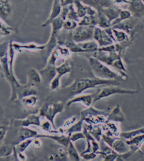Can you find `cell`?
I'll use <instances>...</instances> for the list:
<instances>
[{
	"label": "cell",
	"instance_id": "cell-35",
	"mask_svg": "<svg viewBox=\"0 0 144 161\" xmlns=\"http://www.w3.org/2000/svg\"><path fill=\"white\" fill-rule=\"evenodd\" d=\"M69 136L70 140L73 142H75L80 139H86L85 134L83 132H82L81 131L72 133Z\"/></svg>",
	"mask_w": 144,
	"mask_h": 161
},
{
	"label": "cell",
	"instance_id": "cell-27",
	"mask_svg": "<svg viewBox=\"0 0 144 161\" xmlns=\"http://www.w3.org/2000/svg\"><path fill=\"white\" fill-rule=\"evenodd\" d=\"M40 128L44 132H48L49 133H60V131H56L55 130V126L53 125L52 123L49 121V120H45L42 123H41Z\"/></svg>",
	"mask_w": 144,
	"mask_h": 161
},
{
	"label": "cell",
	"instance_id": "cell-10",
	"mask_svg": "<svg viewBox=\"0 0 144 161\" xmlns=\"http://www.w3.org/2000/svg\"><path fill=\"white\" fill-rule=\"evenodd\" d=\"M63 6L60 0H53L52 8L50 12V15L45 22L42 25V27H44L50 25L53 20L57 18L61 14Z\"/></svg>",
	"mask_w": 144,
	"mask_h": 161
},
{
	"label": "cell",
	"instance_id": "cell-29",
	"mask_svg": "<svg viewBox=\"0 0 144 161\" xmlns=\"http://www.w3.org/2000/svg\"><path fill=\"white\" fill-rule=\"evenodd\" d=\"M85 128L88 130L89 133L92 136L94 137L97 142H100V137L101 136H102L101 133V130L99 128H95L92 127H90V125H87L85 126Z\"/></svg>",
	"mask_w": 144,
	"mask_h": 161
},
{
	"label": "cell",
	"instance_id": "cell-24",
	"mask_svg": "<svg viewBox=\"0 0 144 161\" xmlns=\"http://www.w3.org/2000/svg\"><path fill=\"white\" fill-rule=\"evenodd\" d=\"M14 49H33V50H42L46 47V45H37L34 44H29L27 45H20L17 43L13 44Z\"/></svg>",
	"mask_w": 144,
	"mask_h": 161
},
{
	"label": "cell",
	"instance_id": "cell-38",
	"mask_svg": "<svg viewBox=\"0 0 144 161\" xmlns=\"http://www.w3.org/2000/svg\"><path fill=\"white\" fill-rule=\"evenodd\" d=\"M133 153H135V152H133V150L130 149L127 152L122 153V154H118V156L116 158V161H124V160H126V159L128 158L130 156H132Z\"/></svg>",
	"mask_w": 144,
	"mask_h": 161
},
{
	"label": "cell",
	"instance_id": "cell-16",
	"mask_svg": "<svg viewBox=\"0 0 144 161\" xmlns=\"http://www.w3.org/2000/svg\"><path fill=\"white\" fill-rule=\"evenodd\" d=\"M111 147L118 154L127 152L130 149V146L126 143V142H124L122 140L118 138L113 142Z\"/></svg>",
	"mask_w": 144,
	"mask_h": 161
},
{
	"label": "cell",
	"instance_id": "cell-5",
	"mask_svg": "<svg viewBox=\"0 0 144 161\" xmlns=\"http://www.w3.org/2000/svg\"><path fill=\"white\" fill-rule=\"evenodd\" d=\"M136 93H137V91L135 90L122 88L116 86H104L101 89L99 93L94 97L93 103H96L98 101L103 98L109 97L111 96L116 94L133 95Z\"/></svg>",
	"mask_w": 144,
	"mask_h": 161
},
{
	"label": "cell",
	"instance_id": "cell-46",
	"mask_svg": "<svg viewBox=\"0 0 144 161\" xmlns=\"http://www.w3.org/2000/svg\"><path fill=\"white\" fill-rule=\"evenodd\" d=\"M114 2L116 3H129L128 0H114Z\"/></svg>",
	"mask_w": 144,
	"mask_h": 161
},
{
	"label": "cell",
	"instance_id": "cell-40",
	"mask_svg": "<svg viewBox=\"0 0 144 161\" xmlns=\"http://www.w3.org/2000/svg\"><path fill=\"white\" fill-rule=\"evenodd\" d=\"M96 153L94 152H89V153H82L80 154V157L86 160H90L92 159L95 158L97 156Z\"/></svg>",
	"mask_w": 144,
	"mask_h": 161
},
{
	"label": "cell",
	"instance_id": "cell-43",
	"mask_svg": "<svg viewBox=\"0 0 144 161\" xmlns=\"http://www.w3.org/2000/svg\"><path fill=\"white\" fill-rule=\"evenodd\" d=\"M36 94H37V92H36V89H34L33 88H30L26 89L23 92V97L28 96L30 95H36Z\"/></svg>",
	"mask_w": 144,
	"mask_h": 161
},
{
	"label": "cell",
	"instance_id": "cell-28",
	"mask_svg": "<svg viewBox=\"0 0 144 161\" xmlns=\"http://www.w3.org/2000/svg\"><path fill=\"white\" fill-rule=\"evenodd\" d=\"M83 122L84 120L80 119V120L77 121L73 125H72L69 128H67V133L68 136H70L72 133L76 132L82 131L83 128Z\"/></svg>",
	"mask_w": 144,
	"mask_h": 161
},
{
	"label": "cell",
	"instance_id": "cell-22",
	"mask_svg": "<svg viewBox=\"0 0 144 161\" xmlns=\"http://www.w3.org/2000/svg\"><path fill=\"white\" fill-rule=\"evenodd\" d=\"M67 147V155L69 156V158L73 161H80V156L78 152L77 149L75 147L74 142L70 141Z\"/></svg>",
	"mask_w": 144,
	"mask_h": 161
},
{
	"label": "cell",
	"instance_id": "cell-12",
	"mask_svg": "<svg viewBox=\"0 0 144 161\" xmlns=\"http://www.w3.org/2000/svg\"><path fill=\"white\" fill-rule=\"evenodd\" d=\"M59 133H49L46 135H40L39 134L37 137H44V138H48V139H52L53 140L59 143V144L61 145L62 146L65 147H68V145L69 144L70 140V136L68 135H58Z\"/></svg>",
	"mask_w": 144,
	"mask_h": 161
},
{
	"label": "cell",
	"instance_id": "cell-8",
	"mask_svg": "<svg viewBox=\"0 0 144 161\" xmlns=\"http://www.w3.org/2000/svg\"><path fill=\"white\" fill-rule=\"evenodd\" d=\"M100 150L97 154H101L103 156L104 161H116V158L118 156V153H116L115 150L109 147L106 144L104 140H100Z\"/></svg>",
	"mask_w": 144,
	"mask_h": 161
},
{
	"label": "cell",
	"instance_id": "cell-20",
	"mask_svg": "<svg viewBox=\"0 0 144 161\" xmlns=\"http://www.w3.org/2000/svg\"><path fill=\"white\" fill-rule=\"evenodd\" d=\"M33 139H28L19 142L14 147V152L17 154L18 153H24L27 148L31 145Z\"/></svg>",
	"mask_w": 144,
	"mask_h": 161
},
{
	"label": "cell",
	"instance_id": "cell-1",
	"mask_svg": "<svg viewBox=\"0 0 144 161\" xmlns=\"http://www.w3.org/2000/svg\"><path fill=\"white\" fill-rule=\"evenodd\" d=\"M119 83L115 79H104L101 78H85L75 80L66 90L72 96L80 95L87 89L93 88L99 86H118Z\"/></svg>",
	"mask_w": 144,
	"mask_h": 161
},
{
	"label": "cell",
	"instance_id": "cell-31",
	"mask_svg": "<svg viewBox=\"0 0 144 161\" xmlns=\"http://www.w3.org/2000/svg\"><path fill=\"white\" fill-rule=\"evenodd\" d=\"M78 25V22L75 20L67 19L65 20L63 28L67 31H73Z\"/></svg>",
	"mask_w": 144,
	"mask_h": 161
},
{
	"label": "cell",
	"instance_id": "cell-23",
	"mask_svg": "<svg viewBox=\"0 0 144 161\" xmlns=\"http://www.w3.org/2000/svg\"><path fill=\"white\" fill-rule=\"evenodd\" d=\"M56 71L57 75L60 76H63L69 73L71 71V66L68 60H66L58 66H56Z\"/></svg>",
	"mask_w": 144,
	"mask_h": 161
},
{
	"label": "cell",
	"instance_id": "cell-26",
	"mask_svg": "<svg viewBox=\"0 0 144 161\" xmlns=\"http://www.w3.org/2000/svg\"><path fill=\"white\" fill-rule=\"evenodd\" d=\"M22 101L26 107L32 108L36 105V103L38 101V97L36 95H30L28 96L23 97Z\"/></svg>",
	"mask_w": 144,
	"mask_h": 161
},
{
	"label": "cell",
	"instance_id": "cell-4",
	"mask_svg": "<svg viewBox=\"0 0 144 161\" xmlns=\"http://www.w3.org/2000/svg\"><path fill=\"white\" fill-rule=\"evenodd\" d=\"M95 26L78 25L72 31V38L75 42H81L94 39Z\"/></svg>",
	"mask_w": 144,
	"mask_h": 161
},
{
	"label": "cell",
	"instance_id": "cell-17",
	"mask_svg": "<svg viewBox=\"0 0 144 161\" xmlns=\"http://www.w3.org/2000/svg\"><path fill=\"white\" fill-rule=\"evenodd\" d=\"M11 11L9 0H0V18L5 20L9 16Z\"/></svg>",
	"mask_w": 144,
	"mask_h": 161
},
{
	"label": "cell",
	"instance_id": "cell-6",
	"mask_svg": "<svg viewBox=\"0 0 144 161\" xmlns=\"http://www.w3.org/2000/svg\"><path fill=\"white\" fill-rule=\"evenodd\" d=\"M41 116L39 114H32L25 117L24 119H19L14 120V126L16 127H28L31 125L40 126Z\"/></svg>",
	"mask_w": 144,
	"mask_h": 161
},
{
	"label": "cell",
	"instance_id": "cell-7",
	"mask_svg": "<svg viewBox=\"0 0 144 161\" xmlns=\"http://www.w3.org/2000/svg\"><path fill=\"white\" fill-rule=\"evenodd\" d=\"M94 39L100 47L113 44V40L106 33L105 30H102L98 27H95Z\"/></svg>",
	"mask_w": 144,
	"mask_h": 161
},
{
	"label": "cell",
	"instance_id": "cell-44",
	"mask_svg": "<svg viewBox=\"0 0 144 161\" xmlns=\"http://www.w3.org/2000/svg\"><path fill=\"white\" fill-rule=\"evenodd\" d=\"M65 156H66V153L65 152L64 149H60L57 154V158L60 159V160H61L62 159H64L65 157Z\"/></svg>",
	"mask_w": 144,
	"mask_h": 161
},
{
	"label": "cell",
	"instance_id": "cell-9",
	"mask_svg": "<svg viewBox=\"0 0 144 161\" xmlns=\"http://www.w3.org/2000/svg\"><path fill=\"white\" fill-rule=\"evenodd\" d=\"M39 74L41 76L42 80L45 83H50L51 81L57 75L56 66L53 64H48L44 68L40 70Z\"/></svg>",
	"mask_w": 144,
	"mask_h": 161
},
{
	"label": "cell",
	"instance_id": "cell-2",
	"mask_svg": "<svg viewBox=\"0 0 144 161\" xmlns=\"http://www.w3.org/2000/svg\"><path fill=\"white\" fill-rule=\"evenodd\" d=\"M89 62L92 72L95 76L104 79H123L125 76L117 74L108 67L104 64L102 62L96 58L94 57H90Z\"/></svg>",
	"mask_w": 144,
	"mask_h": 161
},
{
	"label": "cell",
	"instance_id": "cell-48",
	"mask_svg": "<svg viewBox=\"0 0 144 161\" xmlns=\"http://www.w3.org/2000/svg\"><path fill=\"white\" fill-rule=\"evenodd\" d=\"M63 1H64V0H60V1H61V4H62V3H63Z\"/></svg>",
	"mask_w": 144,
	"mask_h": 161
},
{
	"label": "cell",
	"instance_id": "cell-32",
	"mask_svg": "<svg viewBox=\"0 0 144 161\" xmlns=\"http://www.w3.org/2000/svg\"><path fill=\"white\" fill-rule=\"evenodd\" d=\"M14 152V147H12L8 145H3L0 148V157L4 158L11 156Z\"/></svg>",
	"mask_w": 144,
	"mask_h": 161
},
{
	"label": "cell",
	"instance_id": "cell-14",
	"mask_svg": "<svg viewBox=\"0 0 144 161\" xmlns=\"http://www.w3.org/2000/svg\"><path fill=\"white\" fill-rule=\"evenodd\" d=\"M125 119V117L121 110V108L118 105L116 106L115 108L111 111L108 115L106 119V122H109L110 121L115 122H122Z\"/></svg>",
	"mask_w": 144,
	"mask_h": 161
},
{
	"label": "cell",
	"instance_id": "cell-34",
	"mask_svg": "<svg viewBox=\"0 0 144 161\" xmlns=\"http://www.w3.org/2000/svg\"><path fill=\"white\" fill-rule=\"evenodd\" d=\"M60 79L61 76L58 75H56L55 77L51 81L50 83L49 84L50 89L53 91L58 89L60 86Z\"/></svg>",
	"mask_w": 144,
	"mask_h": 161
},
{
	"label": "cell",
	"instance_id": "cell-11",
	"mask_svg": "<svg viewBox=\"0 0 144 161\" xmlns=\"http://www.w3.org/2000/svg\"><path fill=\"white\" fill-rule=\"evenodd\" d=\"M94 97L91 94H87V95H78L75 96L71 99L68 101L67 105L70 106L74 103H82L86 107L89 108L91 105L93 103Z\"/></svg>",
	"mask_w": 144,
	"mask_h": 161
},
{
	"label": "cell",
	"instance_id": "cell-36",
	"mask_svg": "<svg viewBox=\"0 0 144 161\" xmlns=\"http://www.w3.org/2000/svg\"><path fill=\"white\" fill-rule=\"evenodd\" d=\"M8 46H9V44H8L6 42H4L3 43L0 44V58L8 55Z\"/></svg>",
	"mask_w": 144,
	"mask_h": 161
},
{
	"label": "cell",
	"instance_id": "cell-45",
	"mask_svg": "<svg viewBox=\"0 0 144 161\" xmlns=\"http://www.w3.org/2000/svg\"><path fill=\"white\" fill-rule=\"evenodd\" d=\"M75 0H64L62 3V6H68L74 3Z\"/></svg>",
	"mask_w": 144,
	"mask_h": 161
},
{
	"label": "cell",
	"instance_id": "cell-30",
	"mask_svg": "<svg viewBox=\"0 0 144 161\" xmlns=\"http://www.w3.org/2000/svg\"><path fill=\"white\" fill-rule=\"evenodd\" d=\"M28 76L31 80L36 83H39L42 81L41 76L37 70L34 69H31L28 71Z\"/></svg>",
	"mask_w": 144,
	"mask_h": 161
},
{
	"label": "cell",
	"instance_id": "cell-37",
	"mask_svg": "<svg viewBox=\"0 0 144 161\" xmlns=\"http://www.w3.org/2000/svg\"><path fill=\"white\" fill-rule=\"evenodd\" d=\"M77 116L75 115V116L70 117L64 122L63 125V128H69L70 127H71L72 125H73L75 123L77 122Z\"/></svg>",
	"mask_w": 144,
	"mask_h": 161
},
{
	"label": "cell",
	"instance_id": "cell-39",
	"mask_svg": "<svg viewBox=\"0 0 144 161\" xmlns=\"http://www.w3.org/2000/svg\"><path fill=\"white\" fill-rule=\"evenodd\" d=\"M112 66L116 68V69H120L121 71H126L125 65L122 62L121 58L118 59L116 61L114 62L113 64H112Z\"/></svg>",
	"mask_w": 144,
	"mask_h": 161
},
{
	"label": "cell",
	"instance_id": "cell-47",
	"mask_svg": "<svg viewBox=\"0 0 144 161\" xmlns=\"http://www.w3.org/2000/svg\"><path fill=\"white\" fill-rule=\"evenodd\" d=\"M0 69H2V64H1V62H0Z\"/></svg>",
	"mask_w": 144,
	"mask_h": 161
},
{
	"label": "cell",
	"instance_id": "cell-21",
	"mask_svg": "<svg viewBox=\"0 0 144 161\" xmlns=\"http://www.w3.org/2000/svg\"><path fill=\"white\" fill-rule=\"evenodd\" d=\"M130 7L131 11L136 15H140L144 11V5L141 0H131Z\"/></svg>",
	"mask_w": 144,
	"mask_h": 161
},
{
	"label": "cell",
	"instance_id": "cell-15",
	"mask_svg": "<svg viewBox=\"0 0 144 161\" xmlns=\"http://www.w3.org/2000/svg\"><path fill=\"white\" fill-rule=\"evenodd\" d=\"M39 133L37 131L28 127H22L19 134V141L21 142L26 139H33L37 137Z\"/></svg>",
	"mask_w": 144,
	"mask_h": 161
},
{
	"label": "cell",
	"instance_id": "cell-18",
	"mask_svg": "<svg viewBox=\"0 0 144 161\" xmlns=\"http://www.w3.org/2000/svg\"><path fill=\"white\" fill-rule=\"evenodd\" d=\"M82 3L86 5L90 6L92 8L101 9L104 7L108 6L110 5L109 0H80Z\"/></svg>",
	"mask_w": 144,
	"mask_h": 161
},
{
	"label": "cell",
	"instance_id": "cell-41",
	"mask_svg": "<svg viewBox=\"0 0 144 161\" xmlns=\"http://www.w3.org/2000/svg\"><path fill=\"white\" fill-rule=\"evenodd\" d=\"M8 128L5 125H0V144L3 142L7 133Z\"/></svg>",
	"mask_w": 144,
	"mask_h": 161
},
{
	"label": "cell",
	"instance_id": "cell-25",
	"mask_svg": "<svg viewBox=\"0 0 144 161\" xmlns=\"http://www.w3.org/2000/svg\"><path fill=\"white\" fill-rule=\"evenodd\" d=\"M144 134V126L141 128L136 129L135 130L123 132L121 133V136L126 140H128L135 136H138L140 135Z\"/></svg>",
	"mask_w": 144,
	"mask_h": 161
},
{
	"label": "cell",
	"instance_id": "cell-13",
	"mask_svg": "<svg viewBox=\"0 0 144 161\" xmlns=\"http://www.w3.org/2000/svg\"><path fill=\"white\" fill-rule=\"evenodd\" d=\"M126 143L130 146L131 150H133L135 153L137 150H140L141 147L144 143V134L127 140Z\"/></svg>",
	"mask_w": 144,
	"mask_h": 161
},
{
	"label": "cell",
	"instance_id": "cell-3",
	"mask_svg": "<svg viewBox=\"0 0 144 161\" xmlns=\"http://www.w3.org/2000/svg\"><path fill=\"white\" fill-rule=\"evenodd\" d=\"M64 106L61 101L53 103L51 104L44 103L39 110V115L44 117L54 125V119L56 115L64 110Z\"/></svg>",
	"mask_w": 144,
	"mask_h": 161
},
{
	"label": "cell",
	"instance_id": "cell-19",
	"mask_svg": "<svg viewBox=\"0 0 144 161\" xmlns=\"http://www.w3.org/2000/svg\"><path fill=\"white\" fill-rule=\"evenodd\" d=\"M64 22V20L60 17L53 20L52 22L50 23L51 25V36H56V35L61 30V28H63Z\"/></svg>",
	"mask_w": 144,
	"mask_h": 161
},
{
	"label": "cell",
	"instance_id": "cell-42",
	"mask_svg": "<svg viewBox=\"0 0 144 161\" xmlns=\"http://www.w3.org/2000/svg\"><path fill=\"white\" fill-rule=\"evenodd\" d=\"M42 145V142L39 139V137H35L32 140L31 146L35 149H39L41 147Z\"/></svg>",
	"mask_w": 144,
	"mask_h": 161
},
{
	"label": "cell",
	"instance_id": "cell-33",
	"mask_svg": "<svg viewBox=\"0 0 144 161\" xmlns=\"http://www.w3.org/2000/svg\"><path fill=\"white\" fill-rule=\"evenodd\" d=\"M114 36L116 41L118 42H126V39L127 38V35L122 31H117L116 30H114L113 31Z\"/></svg>",
	"mask_w": 144,
	"mask_h": 161
}]
</instances>
